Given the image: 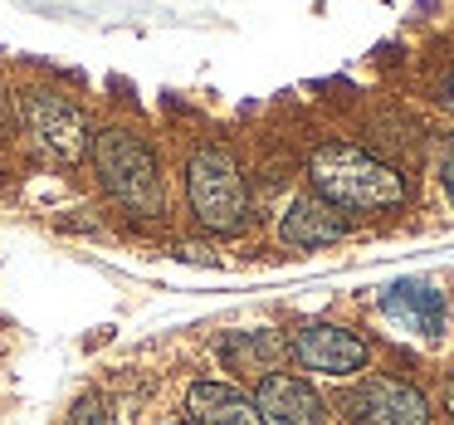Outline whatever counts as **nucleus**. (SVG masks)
Listing matches in <instances>:
<instances>
[{
  "mask_svg": "<svg viewBox=\"0 0 454 425\" xmlns=\"http://www.w3.org/2000/svg\"><path fill=\"white\" fill-rule=\"evenodd\" d=\"M167 425H186V421H167Z\"/></svg>",
  "mask_w": 454,
  "mask_h": 425,
  "instance_id": "nucleus-17",
  "label": "nucleus"
},
{
  "mask_svg": "<svg viewBox=\"0 0 454 425\" xmlns=\"http://www.w3.org/2000/svg\"><path fill=\"white\" fill-rule=\"evenodd\" d=\"M308 181L337 210H395L405 201L401 167L381 161L356 142H323L308 157Z\"/></svg>",
  "mask_w": 454,
  "mask_h": 425,
  "instance_id": "nucleus-1",
  "label": "nucleus"
},
{
  "mask_svg": "<svg viewBox=\"0 0 454 425\" xmlns=\"http://www.w3.org/2000/svg\"><path fill=\"white\" fill-rule=\"evenodd\" d=\"M108 196L132 216H161V167L157 152L128 128H98L89 147Z\"/></svg>",
  "mask_w": 454,
  "mask_h": 425,
  "instance_id": "nucleus-3",
  "label": "nucleus"
},
{
  "mask_svg": "<svg viewBox=\"0 0 454 425\" xmlns=\"http://www.w3.org/2000/svg\"><path fill=\"white\" fill-rule=\"evenodd\" d=\"M352 425H430V401L411 382L395 376H366L342 401Z\"/></svg>",
  "mask_w": 454,
  "mask_h": 425,
  "instance_id": "nucleus-6",
  "label": "nucleus"
},
{
  "mask_svg": "<svg viewBox=\"0 0 454 425\" xmlns=\"http://www.w3.org/2000/svg\"><path fill=\"white\" fill-rule=\"evenodd\" d=\"M347 210H337L333 201H323L317 191H303V196L288 201V210L278 216V240L288 249H323L347 240Z\"/></svg>",
  "mask_w": 454,
  "mask_h": 425,
  "instance_id": "nucleus-8",
  "label": "nucleus"
},
{
  "mask_svg": "<svg viewBox=\"0 0 454 425\" xmlns=\"http://www.w3.org/2000/svg\"><path fill=\"white\" fill-rule=\"evenodd\" d=\"M64 425H113V411H108L103 396H83V401L69 411V421H64Z\"/></svg>",
  "mask_w": 454,
  "mask_h": 425,
  "instance_id": "nucleus-12",
  "label": "nucleus"
},
{
  "mask_svg": "<svg viewBox=\"0 0 454 425\" xmlns=\"http://www.w3.org/2000/svg\"><path fill=\"white\" fill-rule=\"evenodd\" d=\"M15 128V98H5V89H0V132Z\"/></svg>",
  "mask_w": 454,
  "mask_h": 425,
  "instance_id": "nucleus-14",
  "label": "nucleus"
},
{
  "mask_svg": "<svg viewBox=\"0 0 454 425\" xmlns=\"http://www.w3.org/2000/svg\"><path fill=\"white\" fill-rule=\"evenodd\" d=\"M186 425H264L254 396L230 382H196L186 391Z\"/></svg>",
  "mask_w": 454,
  "mask_h": 425,
  "instance_id": "nucleus-10",
  "label": "nucleus"
},
{
  "mask_svg": "<svg viewBox=\"0 0 454 425\" xmlns=\"http://www.w3.org/2000/svg\"><path fill=\"white\" fill-rule=\"evenodd\" d=\"M288 357L323 376H356L372 357V347H366L362 333H352L342 323H303L288 337Z\"/></svg>",
  "mask_w": 454,
  "mask_h": 425,
  "instance_id": "nucleus-5",
  "label": "nucleus"
},
{
  "mask_svg": "<svg viewBox=\"0 0 454 425\" xmlns=\"http://www.w3.org/2000/svg\"><path fill=\"white\" fill-rule=\"evenodd\" d=\"M278 352H284V347H278L269 333H239V337H230V342L220 347V357H225L230 372H249L254 382L274 372V357Z\"/></svg>",
  "mask_w": 454,
  "mask_h": 425,
  "instance_id": "nucleus-11",
  "label": "nucleus"
},
{
  "mask_svg": "<svg viewBox=\"0 0 454 425\" xmlns=\"http://www.w3.org/2000/svg\"><path fill=\"white\" fill-rule=\"evenodd\" d=\"M450 108H454V74H450Z\"/></svg>",
  "mask_w": 454,
  "mask_h": 425,
  "instance_id": "nucleus-16",
  "label": "nucleus"
},
{
  "mask_svg": "<svg viewBox=\"0 0 454 425\" xmlns=\"http://www.w3.org/2000/svg\"><path fill=\"white\" fill-rule=\"evenodd\" d=\"M186 201L191 216L210 230V235H239L249 225V186L239 171L235 152L206 142L186 157Z\"/></svg>",
  "mask_w": 454,
  "mask_h": 425,
  "instance_id": "nucleus-2",
  "label": "nucleus"
},
{
  "mask_svg": "<svg viewBox=\"0 0 454 425\" xmlns=\"http://www.w3.org/2000/svg\"><path fill=\"white\" fill-rule=\"evenodd\" d=\"M254 405L264 425H327V405L303 376L269 372L254 382Z\"/></svg>",
  "mask_w": 454,
  "mask_h": 425,
  "instance_id": "nucleus-7",
  "label": "nucleus"
},
{
  "mask_svg": "<svg viewBox=\"0 0 454 425\" xmlns=\"http://www.w3.org/2000/svg\"><path fill=\"white\" fill-rule=\"evenodd\" d=\"M15 122L30 132V142L59 167H74V161L89 157L93 147V128L89 113L59 89H25L15 98Z\"/></svg>",
  "mask_w": 454,
  "mask_h": 425,
  "instance_id": "nucleus-4",
  "label": "nucleus"
},
{
  "mask_svg": "<svg viewBox=\"0 0 454 425\" xmlns=\"http://www.w3.org/2000/svg\"><path fill=\"white\" fill-rule=\"evenodd\" d=\"M440 186H444V196H450V206H454V138L440 142Z\"/></svg>",
  "mask_w": 454,
  "mask_h": 425,
  "instance_id": "nucleus-13",
  "label": "nucleus"
},
{
  "mask_svg": "<svg viewBox=\"0 0 454 425\" xmlns=\"http://www.w3.org/2000/svg\"><path fill=\"white\" fill-rule=\"evenodd\" d=\"M444 411H450V415H454V372H450V376H444Z\"/></svg>",
  "mask_w": 454,
  "mask_h": 425,
  "instance_id": "nucleus-15",
  "label": "nucleus"
},
{
  "mask_svg": "<svg viewBox=\"0 0 454 425\" xmlns=\"http://www.w3.org/2000/svg\"><path fill=\"white\" fill-rule=\"evenodd\" d=\"M381 313L411 337H440L444 333V294L425 279H401L381 294Z\"/></svg>",
  "mask_w": 454,
  "mask_h": 425,
  "instance_id": "nucleus-9",
  "label": "nucleus"
}]
</instances>
